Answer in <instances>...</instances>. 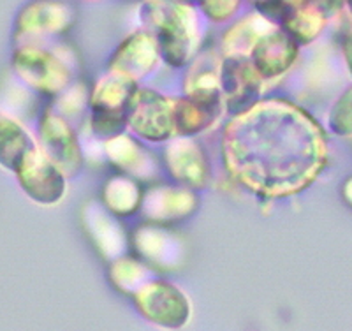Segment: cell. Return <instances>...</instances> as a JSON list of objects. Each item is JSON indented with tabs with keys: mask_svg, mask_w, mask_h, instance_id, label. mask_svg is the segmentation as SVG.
Masks as SVG:
<instances>
[{
	"mask_svg": "<svg viewBox=\"0 0 352 331\" xmlns=\"http://www.w3.org/2000/svg\"><path fill=\"white\" fill-rule=\"evenodd\" d=\"M32 140L18 124L11 122L6 116H0V164L6 168H20L25 157L34 150Z\"/></svg>",
	"mask_w": 352,
	"mask_h": 331,
	"instance_id": "8fae6325",
	"label": "cell"
},
{
	"mask_svg": "<svg viewBox=\"0 0 352 331\" xmlns=\"http://www.w3.org/2000/svg\"><path fill=\"white\" fill-rule=\"evenodd\" d=\"M344 50H345V55H347V60H349V67H351V71H352V34L351 36H347V39H345Z\"/></svg>",
	"mask_w": 352,
	"mask_h": 331,
	"instance_id": "5bb4252c",
	"label": "cell"
},
{
	"mask_svg": "<svg viewBox=\"0 0 352 331\" xmlns=\"http://www.w3.org/2000/svg\"><path fill=\"white\" fill-rule=\"evenodd\" d=\"M16 171L21 187L32 200L41 203H55L64 194L65 182L62 173L36 148L25 157Z\"/></svg>",
	"mask_w": 352,
	"mask_h": 331,
	"instance_id": "277c9868",
	"label": "cell"
},
{
	"mask_svg": "<svg viewBox=\"0 0 352 331\" xmlns=\"http://www.w3.org/2000/svg\"><path fill=\"white\" fill-rule=\"evenodd\" d=\"M175 150L173 157L175 159L171 160V168L175 171V175L178 178L185 180L188 184H206V164L199 157V150L196 148V145L188 143H176L175 147L171 148Z\"/></svg>",
	"mask_w": 352,
	"mask_h": 331,
	"instance_id": "7c38bea8",
	"label": "cell"
},
{
	"mask_svg": "<svg viewBox=\"0 0 352 331\" xmlns=\"http://www.w3.org/2000/svg\"><path fill=\"white\" fill-rule=\"evenodd\" d=\"M136 303L146 319L164 328H182L188 319V305L178 289L168 284H150L136 295Z\"/></svg>",
	"mask_w": 352,
	"mask_h": 331,
	"instance_id": "3957f363",
	"label": "cell"
},
{
	"mask_svg": "<svg viewBox=\"0 0 352 331\" xmlns=\"http://www.w3.org/2000/svg\"><path fill=\"white\" fill-rule=\"evenodd\" d=\"M344 197H345V201H347V203L352 206V178L344 185Z\"/></svg>",
	"mask_w": 352,
	"mask_h": 331,
	"instance_id": "9a60e30c",
	"label": "cell"
},
{
	"mask_svg": "<svg viewBox=\"0 0 352 331\" xmlns=\"http://www.w3.org/2000/svg\"><path fill=\"white\" fill-rule=\"evenodd\" d=\"M257 9L263 11V14L280 21L284 25V32L292 37L294 43H310L320 28L324 25L322 12L319 11V6L310 4V2H270V4H257Z\"/></svg>",
	"mask_w": 352,
	"mask_h": 331,
	"instance_id": "5b68a950",
	"label": "cell"
},
{
	"mask_svg": "<svg viewBox=\"0 0 352 331\" xmlns=\"http://www.w3.org/2000/svg\"><path fill=\"white\" fill-rule=\"evenodd\" d=\"M132 127L140 136L152 141L166 140L173 125V103L152 92H140L134 96L129 109Z\"/></svg>",
	"mask_w": 352,
	"mask_h": 331,
	"instance_id": "8992f818",
	"label": "cell"
},
{
	"mask_svg": "<svg viewBox=\"0 0 352 331\" xmlns=\"http://www.w3.org/2000/svg\"><path fill=\"white\" fill-rule=\"evenodd\" d=\"M224 159L231 175L252 191L294 194L312 184L324 166V134L292 104L266 100L229 124Z\"/></svg>",
	"mask_w": 352,
	"mask_h": 331,
	"instance_id": "6da1fadb",
	"label": "cell"
},
{
	"mask_svg": "<svg viewBox=\"0 0 352 331\" xmlns=\"http://www.w3.org/2000/svg\"><path fill=\"white\" fill-rule=\"evenodd\" d=\"M153 23L157 25L160 52L169 64L182 65L187 60L188 53L192 52L196 23L190 14V9L184 4H153Z\"/></svg>",
	"mask_w": 352,
	"mask_h": 331,
	"instance_id": "7a4b0ae2",
	"label": "cell"
},
{
	"mask_svg": "<svg viewBox=\"0 0 352 331\" xmlns=\"http://www.w3.org/2000/svg\"><path fill=\"white\" fill-rule=\"evenodd\" d=\"M296 58V43L291 36L280 30H272L264 37H261L254 50V62H256V71L259 76H275L280 74L292 60Z\"/></svg>",
	"mask_w": 352,
	"mask_h": 331,
	"instance_id": "ba28073f",
	"label": "cell"
},
{
	"mask_svg": "<svg viewBox=\"0 0 352 331\" xmlns=\"http://www.w3.org/2000/svg\"><path fill=\"white\" fill-rule=\"evenodd\" d=\"M43 136L44 145L48 147V152H52L50 153L52 159L56 164H60L62 169L74 171L72 166L80 162V156H78L76 145H74V136L65 127V124L56 118H48L43 124Z\"/></svg>",
	"mask_w": 352,
	"mask_h": 331,
	"instance_id": "30bf717a",
	"label": "cell"
},
{
	"mask_svg": "<svg viewBox=\"0 0 352 331\" xmlns=\"http://www.w3.org/2000/svg\"><path fill=\"white\" fill-rule=\"evenodd\" d=\"M333 129L338 134H351L352 132V90L347 96L342 97V100L336 104L333 109V115L329 118Z\"/></svg>",
	"mask_w": 352,
	"mask_h": 331,
	"instance_id": "4fadbf2b",
	"label": "cell"
},
{
	"mask_svg": "<svg viewBox=\"0 0 352 331\" xmlns=\"http://www.w3.org/2000/svg\"><path fill=\"white\" fill-rule=\"evenodd\" d=\"M349 6H351V9H352V4H349Z\"/></svg>",
	"mask_w": 352,
	"mask_h": 331,
	"instance_id": "2e32d148",
	"label": "cell"
},
{
	"mask_svg": "<svg viewBox=\"0 0 352 331\" xmlns=\"http://www.w3.org/2000/svg\"><path fill=\"white\" fill-rule=\"evenodd\" d=\"M16 67L23 78H27L32 85L39 88L52 90L55 87H60L65 80L62 67L56 64V60L48 56L46 53L34 52V50H23L16 53Z\"/></svg>",
	"mask_w": 352,
	"mask_h": 331,
	"instance_id": "9c48e42d",
	"label": "cell"
},
{
	"mask_svg": "<svg viewBox=\"0 0 352 331\" xmlns=\"http://www.w3.org/2000/svg\"><path fill=\"white\" fill-rule=\"evenodd\" d=\"M220 81L228 94L231 113H241L252 108L250 104L259 94L261 76L247 60L240 56H231L226 60L222 65Z\"/></svg>",
	"mask_w": 352,
	"mask_h": 331,
	"instance_id": "52a82bcc",
	"label": "cell"
}]
</instances>
